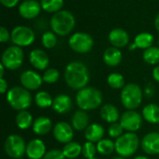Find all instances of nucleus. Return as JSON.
<instances>
[{
  "mask_svg": "<svg viewBox=\"0 0 159 159\" xmlns=\"http://www.w3.org/2000/svg\"><path fill=\"white\" fill-rule=\"evenodd\" d=\"M64 80L67 86L75 90L87 87L89 81V71L87 65L81 61L68 63L64 70Z\"/></svg>",
  "mask_w": 159,
  "mask_h": 159,
  "instance_id": "f257e3e1",
  "label": "nucleus"
},
{
  "mask_svg": "<svg viewBox=\"0 0 159 159\" xmlns=\"http://www.w3.org/2000/svg\"><path fill=\"white\" fill-rule=\"evenodd\" d=\"M75 102L80 110L91 111L102 105V94L101 90L96 88L85 87L77 91Z\"/></svg>",
  "mask_w": 159,
  "mask_h": 159,
  "instance_id": "f03ea898",
  "label": "nucleus"
},
{
  "mask_svg": "<svg viewBox=\"0 0 159 159\" xmlns=\"http://www.w3.org/2000/svg\"><path fill=\"white\" fill-rule=\"evenodd\" d=\"M50 28L57 35L65 36L69 34L75 26V18L69 10H63L52 15L49 21Z\"/></svg>",
  "mask_w": 159,
  "mask_h": 159,
  "instance_id": "7ed1b4c3",
  "label": "nucleus"
},
{
  "mask_svg": "<svg viewBox=\"0 0 159 159\" xmlns=\"http://www.w3.org/2000/svg\"><path fill=\"white\" fill-rule=\"evenodd\" d=\"M6 99L10 107L19 112L29 108L33 101L30 91L23 87H13L8 89Z\"/></svg>",
  "mask_w": 159,
  "mask_h": 159,
  "instance_id": "20e7f679",
  "label": "nucleus"
},
{
  "mask_svg": "<svg viewBox=\"0 0 159 159\" xmlns=\"http://www.w3.org/2000/svg\"><path fill=\"white\" fill-rule=\"evenodd\" d=\"M116 152L119 157L128 158L132 157L140 146V140L135 132H127L116 139Z\"/></svg>",
  "mask_w": 159,
  "mask_h": 159,
  "instance_id": "39448f33",
  "label": "nucleus"
},
{
  "mask_svg": "<svg viewBox=\"0 0 159 159\" xmlns=\"http://www.w3.org/2000/svg\"><path fill=\"white\" fill-rule=\"evenodd\" d=\"M120 99L127 110H136L143 102V91L139 85L129 83L121 90Z\"/></svg>",
  "mask_w": 159,
  "mask_h": 159,
  "instance_id": "423d86ee",
  "label": "nucleus"
},
{
  "mask_svg": "<svg viewBox=\"0 0 159 159\" xmlns=\"http://www.w3.org/2000/svg\"><path fill=\"white\" fill-rule=\"evenodd\" d=\"M24 61V52L20 47L12 45L7 48L1 57V63L6 69L13 71L19 69Z\"/></svg>",
  "mask_w": 159,
  "mask_h": 159,
  "instance_id": "0eeeda50",
  "label": "nucleus"
},
{
  "mask_svg": "<svg viewBox=\"0 0 159 159\" xmlns=\"http://www.w3.org/2000/svg\"><path fill=\"white\" fill-rule=\"evenodd\" d=\"M68 45L72 50L76 53L86 54L89 53L94 45L92 36L84 32H76L73 34L68 40Z\"/></svg>",
  "mask_w": 159,
  "mask_h": 159,
  "instance_id": "6e6552de",
  "label": "nucleus"
},
{
  "mask_svg": "<svg viewBox=\"0 0 159 159\" xmlns=\"http://www.w3.org/2000/svg\"><path fill=\"white\" fill-rule=\"evenodd\" d=\"M26 146L24 140L18 134H11L7 136L4 143V149L6 154L13 159L22 158L26 155Z\"/></svg>",
  "mask_w": 159,
  "mask_h": 159,
  "instance_id": "1a4fd4ad",
  "label": "nucleus"
},
{
  "mask_svg": "<svg viewBox=\"0 0 159 159\" xmlns=\"http://www.w3.org/2000/svg\"><path fill=\"white\" fill-rule=\"evenodd\" d=\"M35 40V34L28 26L19 25L12 29L10 41L13 45L23 48L31 46Z\"/></svg>",
  "mask_w": 159,
  "mask_h": 159,
  "instance_id": "9d476101",
  "label": "nucleus"
},
{
  "mask_svg": "<svg viewBox=\"0 0 159 159\" xmlns=\"http://www.w3.org/2000/svg\"><path fill=\"white\" fill-rule=\"evenodd\" d=\"M143 116L135 110H127L121 115L119 122L124 130H127L128 132H136L143 125Z\"/></svg>",
  "mask_w": 159,
  "mask_h": 159,
  "instance_id": "9b49d317",
  "label": "nucleus"
},
{
  "mask_svg": "<svg viewBox=\"0 0 159 159\" xmlns=\"http://www.w3.org/2000/svg\"><path fill=\"white\" fill-rule=\"evenodd\" d=\"M41 9L40 2L36 0H24L20 4L18 12L21 18L25 20H33L40 14Z\"/></svg>",
  "mask_w": 159,
  "mask_h": 159,
  "instance_id": "f8f14e48",
  "label": "nucleus"
},
{
  "mask_svg": "<svg viewBox=\"0 0 159 159\" xmlns=\"http://www.w3.org/2000/svg\"><path fill=\"white\" fill-rule=\"evenodd\" d=\"M53 136L61 143H68L74 138V128L67 122H58L53 128Z\"/></svg>",
  "mask_w": 159,
  "mask_h": 159,
  "instance_id": "ddd939ff",
  "label": "nucleus"
},
{
  "mask_svg": "<svg viewBox=\"0 0 159 159\" xmlns=\"http://www.w3.org/2000/svg\"><path fill=\"white\" fill-rule=\"evenodd\" d=\"M20 82L24 89L30 91V90L38 89L44 81L42 76L33 70H26L22 72V74L20 75Z\"/></svg>",
  "mask_w": 159,
  "mask_h": 159,
  "instance_id": "4468645a",
  "label": "nucleus"
},
{
  "mask_svg": "<svg viewBox=\"0 0 159 159\" xmlns=\"http://www.w3.org/2000/svg\"><path fill=\"white\" fill-rule=\"evenodd\" d=\"M143 151L150 156L159 155V133L149 132L142 140Z\"/></svg>",
  "mask_w": 159,
  "mask_h": 159,
  "instance_id": "2eb2a0df",
  "label": "nucleus"
},
{
  "mask_svg": "<svg viewBox=\"0 0 159 159\" xmlns=\"http://www.w3.org/2000/svg\"><path fill=\"white\" fill-rule=\"evenodd\" d=\"M108 40L112 47L122 48L129 44V35L128 32L122 28H115L108 34Z\"/></svg>",
  "mask_w": 159,
  "mask_h": 159,
  "instance_id": "dca6fc26",
  "label": "nucleus"
},
{
  "mask_svg": "<svg viewBox=\"0 0 159 159\" xmlns=\"http://www.w3.org/2000/svg\"><path fill=\"white\" fill-rule=\"evenodd\" d=\"M29 61L34 68L43 71L48 69V66L49 64V58L43 49L35 48L30 52Z\"/></svg>",
  "mask_w": 159,
  "mask_h": 159,
  "instance_id": "f3484780",
  "label": "nucleus"
},
{
  "mask_svg": "<svg viewBox=\"0 0 159 159\" xmlns=\"http://www.w3.org/2000/svg\"><path fill=\"white\" fill-rule=\"evenodd\" d=\"M46 153V145L42 140L34 139L27 143L26 156L29 159H42Z\"/></svg>",
  "mask_w": 159,
  "mask_h": 159,
  "instance_id": "a211bd4d",
  "label": "nucleus"
},
{
  "mask_svg": "<svg viewBox=\"0 0 159 159\" xmlns=\"http://www.w3.org/2000/svg\"><path fill=\"white\" fill-rule=\"evenodd\" d=\"M73 106V102L70 96L66 94H59L53 99L52 102V109L60 114L64 115L68 113Z\"/></svg>",
  "mask_w": 159,
  "mask_h": 159,
  "instance_id": "6ab92c4d",
  "label": "nucleus"
},
{
  "mask_svg": "<svg viewBox=\"0 0 159 159\" xmlns=\"http://www.w3.org/2000/svg\"><path fill=\"white\" fill-rule=\"evenodd\" d=\"M122 58H123V55H122V52L120 51V48H117L115 47H110L106 48L102 55L104 63L110 67H116L119 65L122 61Z\"/></svg>",
  "mask_w": 159,
  "mask_h": 159,
  "instance_id": "aec40b11",
  "label": "nucleus"
},
{
  "mask_svg": "<svg viewBox=\"0 0 159 159\" xmlns=\"http://www.w3.org/2000/svg\"><path fill=\"white\" fill-rule=\"evenodd\" d=\"M100 114L102 119L109 124L117 122L118 120H120V116H121L117 107H116L114 104L111 103H106L102 105Z\"/></svg>",
  "mask_w": 159,
  "mask_h": 159,
  "instance_id": "412c9836",
  "label": "nucleus"
},
{
  "mask_svg": "<svg viewBox=\"0 0 159 159\" xmlns=\"http://www.w3.org/2000/svg\"><path fill=\"white\" fill-rule=\"evenodd\" d=\"M72 127L76 131L86 130V129L89 126V116L87 111L78 110L72 116Z\"/></svg>",
  "mask_w": 159,
  "mask_h": 159,
  "instance_id": "4be33fe9",
  "label": "nucleus"
},
{
  "mask_svg": "<svg viewBox=\"0 0 159 159\" xmlns=\"http://www.w3.org/2000/svg\"><path fill=\"white\" fill-rule=\"evenodd\" d=\"M104 129L102 125L93 123L89 124V126L85 130V138L88 142H91L93 143H99L104 137Z\"/></svg>",
  "mask_w": 159,
  "mask_h": 159,
  "instance_id": "5701e85b",
  "label": "nucleus"
},
{
  "mask_svg": "<svg viewBox=\"0 0 159 159\" xmlns=\"http://www.w3.org/2000/svg\"><path fill=\"white\" fill-rule=\"evenodd\" d=\"M51 129H52V122L47 116H39L33 123V131L38 136L46 135Z\"/></svg>",
  "mask_w": 159,
  "mask_h": 159,
  "instance_id": "b1692460",
  "label": "nucleus"
},
{
  "mask_svg": "<svg viewBox=\"0 0 159 159\" xmlns=\"http://www.w3.org/2000/svg\"><path fill=\"white\" fill-rule=\"evenodd\" d=\"M142 116L150 124H159V105L156 103L147 104L143 107Z\"/></svg>",
  "mask_w": 159,
  "mask_h": 159,
  "instance_id": "393cba45",
  "label": "nucleus"
},
{
  "mask_svg": "<svg viewBox=\"0 0 159 159\" xmlns=\"http://www.w3.org/2000/svg\"><path fill=\"white\" fill-rule=\"evenodd\" d=\"M155 42V37L152 34L147 32H143L138 34L134 38V44L136 45L137 48L141 49H147L153 46Z\"/></svg>",
  "mask_w": 159,
  "mask_h": 159,
  "instance_id": "a878e982",
  "label": "nucleus"
},
{
  "mask_svg": "<svg viewBox=\"0 0 159 159\" xmlns=\"http://www.w3.org/2000/svg\"><path fill=\"white\" fill-rule=\"evenodd\" d=\"M16 125L19 129H29L31 126H33V116L31 115V113H29L27 110H22L20 111L18 113V115L16 116Z\"/></svg>",
  "mask_w": 159,
  "mask_h": 159,
  "instance_id": "bb28decb",
  "label": "nucleus"
},
{
  "mask_svg": "<svg viewBox=\"0 0 159 159\" xmlns=\"http://www.w3.org/2000/svg\"><path fill=\"white\" fill-rule=\"evenodd\" d=\"M62 152L66 158H76L82 154V145L76 142H70L64 145Z\"/></svg>",
  "mask_w": 159,
  "mask_h": 159,
  "instance_id": "cd10ccee",
  "label": "nucleus"
},
{
  "mask_svg": "<svg viewBox=\"0 0 159 159\" xmlns=\"http://www.w3.org/2000/svg\"><path fill=\"white\" fill-rule=\"evenodd\" d=\"M40 4L44 11L55 14L61 10L64 5V0H41Z\"/></svg>",
  "mask_w": 159,
  "mask_h": 159,
  "instance_id": "c85d7f7f",
  "label": "nucleus"
},
{
  "mask_svg": "<svg viewBox=\"0 0 159 159\" xmlns=\"http://www.w3.org/2000/svg\"><path fill=\"white\" fill-rule=\"evenodd\" d=\"M143 61L150 65H157L159 63V48L152 46L145 49L143 53Z\"/></svg>",
  "mask_w": 159,
  "mask_h": 159,
  "instance_id": "c756f323",
  "label": "nucleus"
},
{
  "mask_svg": "<svg viewBox=\"0 0 159 159\" xmlns=\"http://www.w3.org/2000/svg\"><path fill=\"white\" fill-rule=\"evenodd\" d=\"M97 151L102 156H110L116 151V143L110 139H102L97 143Z\"/></svg>",
  "mask_w": 159,
  "mask_h": 159,
  "instance_id": "7c9ffc66",
  "label": "nucleus"
},
{
  "mask_svg": "<svg viewBox=\"0 0 159 159\" xmlns=\"http://www.w3.org/2000/svg\"><path fill=\"white\" fill-rule=\"evenodd\" d=\"M34 102L39 108L45 109V108H48L52 106L53 99L48 92L39 91L34 96Z\"/></svg>",
  "mask_w": 159,
  "mask_h": 159,
  "instance_id": "2f4dec72",
  "label": "nucleus"
},
{
  "mask_svg": "<svg viewBox=\"0 0 159 159\" xmlns=\"http://www.w3.org/2000/svg\"><path fill=\"white\" fill-rule=\"evenodd\" d=\"M107 84L113 89H120L125 87V78L119 73H112L107 77Z\"/></svg>",
  "mask_w": 159,
  "mask_h": 159,
  "instance_id": "473e14b6",
  "label": "nucleus"
},
{
  "mask_svg": "<svg viewBox=\"0 0 159 159\" xmlns=\"http://www.w3.org/2000/svg\"><path fill=\"white\" fill-rule=\"evenodd\" d=\"M57 42H58L57 34L54 32L47 31L42 34L41 43L45 48H48V49L53 48L57 45Z\"/></svg>",
  "mask_w": 159,
  "mask_h": 159,
  "instance_id": "72a5a7b5",
  "label": "nucleus"
},
{
  "mask_svg": "<svg viewBox=\"0 0 159 159\" xmlns=\"http://www.w3.org/2000/svg\"><path fill=\"white\" fill-rule=\"evenodd\" d=\"M42 78L43 81L47 84H54L60 78V72L55 68H48L44 72Z\"/></svg>",
  "mask_w": 159,
  "mask_h": 159,
  "instance_id": "f704fd0d",
  "label": "nucleus"
},
{
  "mask_svg": "<svg viewBox=\"0 0 159 159\" xmlns=\"http://www.w3.org/2000/svg\"><path fill=\"white\" fill-rule=\"evenodd\" d=\"M97 145L91 142H86L82 146V155L86 159H90L95 157L97 153Z\"/></svg>",
  "mask_w": 159,
  "mask_h": 159,
  "instance_id": "c9c22d12",
  "label": "nucleus"
},
{
  "mask_svg": "<svg viewBox=\"0 0 159 159\" xmlns=\"http://www.w3.org/2000/svg\"><path fill=\"white\" fill-rule=\"evenodd\" d=\"M123 131H124V129H123L122 125L120 124V122L112 123V124H110V126L108 128V134L112 139L119 138L120 136L123 135Z\"/></svg>",
  "mask_w": 159,
  "mask_h": 159,
  "instance_id": "e433bc0d",
  "label": "nucleus"
},
{
  "mask_svg": "<svg viewBox=\"0 0 159 159\" xmlns=\"http://www.w3.org/2000/svg\"><path fill=\"white\" fill-rule=\"evenodd\" d=\"M42 159H66V157L63 155L62 150L52 149V150H49L48 152H47Z\"/></svg>",
  "mask_w": 159,
  "mask_h": 159,
  "instance_id": "4c0bfd02",
  "label": "nucleus"
},
{
  "mask_svg": "<svg viewBox=\"0 0 159 159\" xmlns=\"http://www.w3.org/2000/svg\"><path fill=\"white\" fill-rule=\"evenodd\" d=\"M11 38V32H9L6 27L1 26L0 27V42L1 43H7Z\"/></svg>",
  "mask_w": 159,
  "mask_h": 159,
  "instance_id": "58836bf2",
  "label": "nucleus"
},
{
  "mask_svg": "<svg viewBox=\"0 0 159 159\" xmlns=\"http://www.w3.org/2000/svg\"><path fill=\"white\" fill-rule=\"evenodd\" d=\"M20 0H0V3L2 6H4L7 8H12L18 5Z\"/></svg>",
  "mask_w": 159,
  "mask_h": 159,
  "instance_id": "ea45409f",
  "label": "nucleus"
},
{
  "mask_svg": "<svg viewBox=\"0 0 159 159\" xmlns=\"http://www.w3.org/2000/svg\"><path fill=\"white\" fill-rule=\"evenodd\" d=\"M144 94L147 98H152L155 95V86L152 83H149L145 89H144Z\"/></svg>",
  "mask_w": 159,
  "mask_h": 159,
  "instance_id": "a19ab883",
  "label": "nucleus"
},
{
  "mask_svg": "<svg viewBox=\"0 0 159 159\" xmlns=\"http://www.w3.org/2000/svg\"><path fill=\"white\" fill-rule=\"evenodd\" d=\"M7 88H8V84H7V81L3 78H0V92L1 94H4L7 92Z\"/></svg>",
  "mask_w": 159,
  "mask_h": 159,
  "instance_id": "79ce46f5",
  "label": "nucleus"
},
{
  "mask_svg": "<svg viewBox=\"0 0 159 159\" xmlns=\"http://www.w3.org/2000/svg\"><path fill=\"white\" fill-rule=\"evenodd\" d=\"M152 75H153V78H154L157 82H158L159 83V65L156 66V67L153 69Z\"/></svg>",
  "mask_w": 159,
  "mask_h": 159,
  "instance_id": "37998d69",
  "label": "nucleus"
},
{
  "mask_svg": "<svg viewBox=\"0 0 159 159\" xmlns=\"http://www.w3.org/2000/svg\"><path fill=\"white\" fill-rule=\"evenodd\" d=\"M5 69H6V67H5L2 63H0V78H3V77H4Z\"/></svg>",
  "mask_w": 159,
  "mask_h": 159,
  "instance_id": "c03bdc74",
  "label": "nucleus"
},
{
  "mask_svg": "<svg viewBox=\"0 0 159 159\" xmlns=\"http://www.w3.org/2000/svg\"><path fill=\"white\" fill-rule=\"evenodd\" d=\"M155 27L159 32V13L157 15V17L155 19Z\"/></svg>",
  "mask_w": 159,
  "mask_h": 159,
  "instance_id": "a18cd8bd",
  "label": "nucleus"
},
{
  "mask_svg": "<svg viewBox=\"0 0 159 159\" xmlns=\"http://www.w3.org/2000/svg\"><path fill=\"white\" fill-rule=\"evenodd\" d=\"M136 48H137V47H136V45H135L134 43H132V44H129V49L130 51L135 50Z\"/></svg>",
  "mask_w": 159,
  "mask_h": 159,
  "instance_id": "49530a36",
  "label": "nucleus"
},
{
  "mask_svg": "<svg viewBox=\"0 0 159 159\" xmlns=\"http://www.w3.org/2000/svg\"><path fill=\"white\" fill-rule=\"evenodd\" d=\"M134 159H149L147 157H144V156H138L136 157Z\"/></svg>",
  "mask_w": 159,
  "mask_h": 159,
  "instance_id": "de8ad7c7",
  "label": "nucleus"
},
{
  "mask_svg": "<svg viewBox=\"0 0 159 159\" xmlns=\"http://www.w3.org/2000/svg\"><path fill=\"white\" fill-rule=\"evenodd\" d=\"M113 159H126L125 157H114Z\"/></svg>",
  "mask_w": 159,
  "mask_h": 159,
  "instance_id": "09e8293b",
  "label": "nucleus"
},
{
  "mask_svg": "<svg viewBox=\"0 0 159 159\" xmlns=\"http://www.w3.org/2000/svg\"><path fill=\"white\" fill-rule=\"evenodd\" d=\"M157 47L159 48V37H158V39H157Z\"/></svg>",
  "mask_w": 159,
  "mask_h": 159,
  "instance_id": "8fccbe9b",
  "label": "nucleus"
},
{
  "mask_svg": "<svg viewBox=\"0 0 159 159\" xmlns=\"http://www.w3.org/2000/svg\"><path fill=\"white\" fill-rule=\"evenodd\" d=\"M90 159H99V158H96V157H93V158H90Z\"/></svg>",
  "mask_w": 159,
  "mask_h": 159,
  "instance_id": "3c124183",
  "label": "nucleus"
},
{
  "mask_svg": "<svg viewBox=\"0 0 159 159\" xmlns=\"http://www.w3.org/2000/svg\"><path fill=\"white\" fill-rule=\"evenodd\" d=\"M67 159H75V158H67Z\"/></svg>",
  "mask_w": 159,
  "mask_h": 159,
  "instance_id": "603ef678",
  "label": "nucleus"
},
{
  "mask_svg": "<svg viewBox=\"0 0 159 159\" xmlns=\"http://www.w3.org/2000/svg\"><path fill=\"white\" fill-rule=\"evenodd\" d=\"M20 159H23V158H20Z\"/></svg>",
  "mask_w": 159,
  "mask_h": 159,
  "instance_id": "864d4df0",
  "label": "nucleus"
}]
</instances>
